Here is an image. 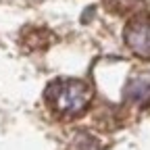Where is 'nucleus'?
<instances>
[{"instance_id": "7ed1b4c3", "label": "nucleus", "mask_w": 150, "mask_h": 150, "mask_svg": "<svg viewBox=\"0 0 150 150\" xmlns=\"http://www.w3.org/2000/svg\"><path fill=\"white\" fill-rule=\"evenodd\" d=\"M144 2V0H104V4L108 11L112 13H119V15H125V13H131L140 8V4Z\"/></svg>"}, {"instance_id": "f03ea898", "label": "nucleus", "mask_w": 150, "mask_h": 150, "mask_svg": "<svg viewBox=\"0 0 150 150\" xmlns=\"http://www.w3.org/2000/svg\"><path fill=\"white\" fill-rule=\"evenodd\" d=\"M125 44L140 59H150V15H136L125 25Z\"/></svg>"}, {"instance_id": "f257e3e1", "label": "nucleus", "mask_w": 150, "mask_h": 150, "mask_svg": "<svg viewBox=\"0 0 150 150\" xmlns=\"http://www.w3.org/2000/svg\"><path fill=\"white\" fill-rule=\"evenodd\" d=\"M44 98L54 115H59L63 119H75L90 108L94 92L81 79L61 77L48 83Z\"/></svg>"}]
</instances>
